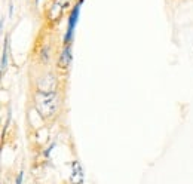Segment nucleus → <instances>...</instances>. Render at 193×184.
<instances>
[{
  "mask_svg": "<svg viewBox=\"0 0 193 184\" xmlns=\"http://www.w3.org/2000/svg\"><path fill=\"white\" fill-rule=\"evenodd\" d=\"M79 11H80V3H76L71 9V12L69 14V18H67V22H69V27H67V34H66V39H64V45H69L70 46L71 39H73V33H74V27L79 21Z\"/></svg>",
  "mask_w": 193,
  "mask_h": 184,
  "instance_id": "nucleus-2",
  "label": "nucleus"
},
{
  "mask_svg": "<svg viewBox=\"0 0 193 184\" xmlns=\"http://www.w3.org/2000/svg\"><path fill=\"white\" fill-rule=\"evenodd\" d=\"M33 106L43 120H51L56 116V113L60 110V97L56 91L34 89Z\"/></svg>",
  "mask_w": 193,
  "mask_h": 184,
  "instance_id": "nucleus-1",
  "label": "nucleus"
}]
</instances>
